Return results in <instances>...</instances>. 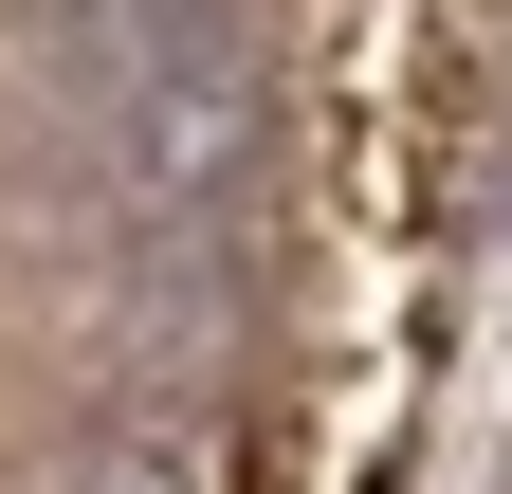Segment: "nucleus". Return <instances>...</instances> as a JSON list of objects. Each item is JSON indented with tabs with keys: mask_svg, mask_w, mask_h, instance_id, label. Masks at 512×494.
I'll return each instance as SVG.
<instances>
[{
	"mask_svg": "<svg viewBox=\"0 0 512 494\" xmlns=\"http://www.w3.org/2000/svg\"><path fill=\"white\" fill-rule=\"evenodd\" d=\"M256 147H275V74H256V37H202V55H165V74H128L110 92V183L147 220H220Z\"/></svg>",
	"mask_w": 512,
	"mask_h": 494,
	"instance_id": "nucleus-1",
	"label": "nucleus"
},
{
	"mask_svg": "<svg viewBox=\"0 0 512 494\" xmlns=\"http://www.w3.org/2000/svg\"><path fill=\"white\" fill-rule=\"evenodd\" d=\"M55 19V55H74V74H165V55H202V37H238V0H37Z\"/></svg>",
	"mask_w": 512,
	"mask_h": 494,
	"instance_id": "nucleus-2",
	"label": "nucleus"
},
{
	"mask_svg": "<svg viewBox=\"0 0 512 494\" xmlns=\"http://www.w3.org/2000/svg\"><path fill=\"white\" fill-rule=\"evenodd\" d=\"M55 494H202V476H183V458H147V440H110V458H74Z\"/></svg>",
	"mask_w": 512,
	"mask_h": 494,
	"instance_id": "nucleus-3",
	"label": "nucleus"
}]
</instances>
